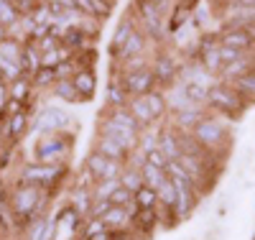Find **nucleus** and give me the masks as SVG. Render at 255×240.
<instances>
[{"label":"nucleus","instance_id":"f257e3e1","mask_svg":"<svg viewBox=\"0 0 255 240\" xmlns=\"http://www.w3.org/2000/svg\"><path fill=\"white\" fill-rule=\"evenodd\" d=\"M49 194L38 187H31L26 182H15V187H10L8 192V205H10V215L18 223V228H23L26 223L36 220V217L46 215V205H49Z\"/></svg>","mask_w":255,"mask_h":240},{"label":"nucleus","instance_id":"f03ea898","mask_svg":"<svg viewBox=\"0 0 255 240\" xmlns=\"http://www.w3.org/2000/svg\"><path fill=\"white\" fill-rule=\"evenodd\" d=\"M189 136L194 138V141L207 151V154H212V156H227L232 128H230L227 118H220V115H215V113H207V115L194 125V130H191Z\"/></svg>","mask_w":255,"mask_h":240},{"label":"nucleus","instance_id":"7ed1b4c3","mask_svg":"<svg viewBox=\"0 0 255 240\" xmlns=\"http://www.w3.org/2000/svg\"><path fill=\"white\" fill-rule=\"evenodd\" d=\"M248 107L250 105L235 92V87L227 84V82H217L207 95V110L220 115V118H227V120H240L248 113Z\"/></svg>","mask_w":255,"mask_h":240},{"label":"nucleus","instance_id":"20e7f679","mask_svg":"<svg viewBox=\"0 0 255 240\" xmlns=\"http://www.w3.org/2000/svg\"><path fill=\"white\" fill-rule=\"evenodd\" d=\"M74 148V138L69 133H44L33 143V154L26 161L36 164H67Z\"/></svg>","mask_w":255,"mask_h":240},{"label":"nucleus","instance_id":"39448f33","mask_svg":"<svg viewBox=\"0 0 255 240\" xmlns=\"http://www.w3.org/2000/svg\"><path fill=\"white\" fill-rule=\"evenodd\" d=\"M166 174L174 179V187H176V207H174L176 220H189V217L194 215L202 194L197 192V187L191 184V179L186 177V171L176 161H171L166 166Z\"/></svg>","mask_w":255,"mask_h":240},{"label":"nucleus","instance_id":"423d86ee","mask_svg":"<svg viewBox=\"0 0 255 240\" xmlns=\"http://www.w3.org/2000/svg\"><path fill=\"white\" fill-rule=\"evenodd\" d=\"M69 174V166L67 164H36V161H26L20 166V182H26L31 187H38L44 192H54L64 177Z\"/></svg>","mask_w":255,"mask_h":240},{"label":"nucleus","instance_id":"0eeeda50","mask_svg":"<svg viewBox=\"0 0 255 240\" xmlns=\"http://www.w3.org/2000/svg\"><path fill=\"white\" fill-rule=\"evenodd\" d=\"M72 128V113L59 102H46L36 115H31V130L33 136H44V133H67Z\"/></svg>","mask_w":255,"mask_h":240},{"label":"nucleus","instance_id":"6e6552de","mask_svg":"<svg viewBox=\"0 0 255 240\" xmlns=\"http://www.w3.org/2000/svg\"><path fill=\"white\" fill-rule=\"evenodd\" d=\"M181 64L184 59L171 51L168 46H158L151 56V72H153V79L161 90H168L171 84L179 82V72H181Z\"/></svg>","mask_w":255,"mask_h":240},{"label":"nucleus","instance_id":"1a4fd4ad","mask_svg":"<svg viewBox=\"0 0 255 240\" xmlns=\"http://www.w3.org/2000/svg\"><path fill=\"white\" fill-rule=\"evenodd\" d=\"M110 72H115V69H110ZM118 77H120V82H123V87H125V92H128V97H145L148 92H153L156 90V79H153V72H151V67L148 69H140V72H115Z\"/></svg>","mask_w":255,"mask_h":240},{"label":"nucleus","instance_id":"9d476101","mask_svg":"<svg viewBox=\"0 0 255 240\" xmlns=\"http://www.w3.org/2000/svg\"><path fill=\"white\" fill-rule=\"evenodd\" d=\"M97 133L113 136L120 146H125L128 151H130V154L138 148V138H140L138 130L128 128V125H120V123H115V120H110V118H105V115H102V120H100V125H97Z\"/></svg>","mask_w":255,"mask_h":240},{"label":"nucleus","instance_id":"9b49d317","mask_svg":"<svg viewBox=\"0 0 255 240\" xmlns=\"http://www.w3.org/2000/svg\"><path fill=\"white\" fill-rule=\"evenodd\" d=\"M138 28V18L133 15V10L128 13V15H123L120 20H118V26H115V31H113V41H110V61L120 54V49L125 46V41L130 38V33Z\"/></svg>","mask_w":255,"mask_h":240},{"label":"nucleus","instance_id":"f8f14e48","mask_svg":"<svg viewBox=\"0 0 255 240\" xmlns=\"http://www.w3.org/2000/svg\"><path fill=\"white\" fill-rule=\"evenodd\" d=\"M31 128V118L28 113H15V115H8L5 123H3V143L5 146H15L20 138L26 136V130Z\"/></svg>","mask_w":255,"mask_h":240},{"label":"nucleus","instance_id":"ddd939ff","mask_svg":"<svg viewBox=\"0 0 255 240\" xmlns=\"http://www.w3.org/2000/svg\"><path fill=\"white\" fill-rule=\"evenodd\" d=\"M158 151L168 161H179V156L184 154V148H181V133L176 128L163 125L158 130Z\"/></svg>","mask_w":255,"mask_h":240},{"label":"nucleus","instance_id":"4468645a","mask_svg":"<svg viewBox=\"0 0 255 240\" xmlns=\"http://www.w3.org/2000/svg\"><path fill=\"white\" fill-rule=\"evenodd\" d=\"M148 43H151V38H148L140 28H135L130 33V38L125 41V46L120 49V54L110 61V64H123L128 59H133V56H140V54H148Z\"/></svg>","mask_w":255,"mask_h":240},{"label":"nucleus","instance_id":"2eb2a0df","mask_svg":"<svg viewBox=\"0 0 255 240\" xmlns=\"http://www.w3.org/2000/svg\"><path fill=\"white\" fill-rule=\"evenodd\" d=\"M72 84H74V90L79 92L82 102L92 100V97H95V90H97V74H95V67L74 69V74H72Z\"/></svg>","mask_w":255,"mask_h":240},{"label":"nucleus","instance_id":"dca6fc26","mask_svg":"<svg viewBox=\"0 0 255 240\" xmlns=\"http://www.w3.org/2000/svg\"><path fill=\"white\" fill-rule=\"evenodd\" d=\"M128 102H130V97H128L120 77L115 72H110V82L105 87V107L108 110H120V107H128Z\"/></svg>","mask_w":255,"mask_h":240},{"label":"nucleus","instance_id":"f3484780","mask_svg":"<svg viewBox=\"0 0 255 240\" xmlns=\"http://www.w3.org/2000/svg\"><path fill=\"white\" fill-rule=\"evenodd\" d=\"M95 151H100L102 156H108V159H113V161H120V164H125L128 156H130V151H128L125 146H120V143H118L113 136H108V133H97Z\"/></svg>","mask_w":255,"mask_h":240},{"label":"nucleus","instance_id":"a211bd4d","mask_svg":"<svg viewBox=\"0 0 255 240\" xmlns=\"http://www.w3.org/2000/svg\"><path fill=\"white\" fill-rule=\"evenodd\" d=\"M166 100H168V113H181V110H191V107H199L197 102H191L186 97V87L184 82H176L166 90ZM207 107V105H204Z\"/></svg>","mask_w":255,"mask_h":240},{"label":"nucleus","instance_id":"6ab92c4d","mask_svg":"<svg viewBox=\"0 0 255 240\" xmlns=\"http://www.w3.org/2000/svg\"><path fill=\"white\" fill-rule=\"evenodd\" d=\"M8 95H10V100H15V102H20V105H26V107H31L33 95H36L31 77H20V79H15V82H8Z\"/></svg>","mask_w":255,"mask_h":240},{"label":"nucleus","instance_id":"aec40b11","mask_svg":"<svg viewBox=\"0 0 255 240\" xmlns=\"http://www.w3.org/2000/svg\"><path fill=\"white\" fill-rule=\"evenodd\" d=\"M128 110H130V115L138 120L140 133H143L145 128H151V125H156V123H158V120L153 118V113H151V107H148L145 97H130V102H128Z\"/></svg>","mask_w":255,"mask_h":240},{"label":"nucleus","instance_id":"412c9836","mask_svg":"<svg viewBox=\"0 0 255 240\" xmlns=\"http://www.w3.org/2000/svg\"><path fill=\"white\" fill-rule=\"evenodd\" d=\"M102 223H105V228L113 230V233L115 230H130L133 228V217L128 215L125 207H110L108 212H105Z\"/></svg>","mask_w":255,"mask_h":240},{"label":"nucleus","instance_id":"4be33fe9","mask_svg":"<svg viewBox=\"0 0 255 240\" xmlns=\"http://www.w3.org/2000/svg\"><path fill=\"white\" fill-rule=\"evenodd\" d=\"M110 161L113 159H108V156H102L100 151H90L87 154V159H84V169H87L92 177H95V182H100V179H105L108 177V169H110Z\"/></svg>","mask_w":255,"mask_h":240},{"label":"nucleus","instance_id":"5701e85b","mask_svg":"<svg viewBox=\"0 0 255 240\" xmlns=\"http://www.w3.org/2000/svg\"><path fill=\"white\" fill-rule=\"evenodd\" d=\"M156 223H158V210H138V215L133 217V233L148 238L156 230Z\"/></svg>","mask_w":255,"mask_h":240},{"label":"nucleus","instance_id":"b1692460","mask_svg":"<svg viewBox=\"0 0 255 240\" xmlns=\"http://www.w3.org/2000/svg\"><path fill=\"white\" fill-rule=\"evenodd\" d=\"M20 69H23L26 77H33L41 69V51L36 49L33 41L23 46V54H20Z\"/></svg>","mask_w":255,"mask_h":240},{"label":"nucleus","instance_id":"393cba45","mask_svg":"<svg viewBox=\"0 0 255 240\" xmlns=\"http://www.w3.org/2000/svg\"><path fill=\"white\" fill-rule=\"evenodd\" d=\"M145 102H148V107H151V113H153V118L161 123L166 115H168V100H166V90H161V87H156L153 92H148L145 95Z\"/></svg>","mask_w":255,"mask_h":240},{"label":"nucleus","instance_id":"a878e982","mask_svg":"<svg viewBox=\"0 0 255 240\" xmlns=\"http://www.w3.org/2000/svg\"><path fill=\"white\" fill-rule=\"evenodd\" d=\"M54 97H59L61 102H67V105H74V102H82V97H79V92L74 90V84H72V79H56L54 82V87L49 90Z\"/></svg>","mask_w":255,"mask_h":240},{"label":"nucleus","instance_id":"bb28decb","mask_svg":"<svg viewBox=\"0 0 255 240\" xmlns=\"http://www.w3.org/2000/svg\"><path fill=\"white\" fill-rule=\"evenodd\" d=\"M227 84L235 87V92H238L248 105H255V72H250V74H245V77H238V79H232V82H227Z\"/></svg>","mask_w":255,"mask_h":240},{"label":"nucleus","instance_id":"cd10ccee","mask_svg":"<svg viewBox=\"0 0 255 240\" xmlns=\"http://www.w3.org/2000/svg\"><path fill=\"white\" fill-rule=\"evenodd\" d=\"M82 217L90 215V207H92V189H74L72 187V194H69V202Z\"/></svg>","mask_w":255,"mask_h":240},{"label":"nucleus","instance_id":"c85d7f7f","mask_svg":"<svg viewBox=\"0 0 255 240\" xmlns=\"http://www.w3.org/2000/svg\"><path fill=\"white\" fill-rule=\"evenodd\" d=\"M156 194H158V210H171L174 212V207H176V187H174L171 177L156 189Z\"/></svg>","mask_w":255,"mask_h":240},{"label":"nucleus","instance_id":"c756f323","mask_svg":"<svg viewBox=\"0 0 255 240\" xmlns=\"http://www.w3.org/2000/svg\"><path fill=\"white\" fill-rule=\"evenodd\" d=\"M120 187H123V189H128L130 194H135L138 189H143V187H145V182H143L140 169L125 166V169H123V174H120Z\"/></svg>","mask_w":255,"mask_h":240},{"label":"nucleus","instance_id":"7c9ffc66","mask_svg":"<svg viewBox=\"0 0 255 240\" xmlns=\"http://www.w3.org/2000/svg\"><path fill=\"white\" fill-rule=\"evenodd\" d=\"M140 174H143V182H145V187H151V189H158L166 179H168V174H166V169H158V166H153V164H143V169H140Z\"/></svg>","mask_w":255,"mask_h":240},{"label":"nucleus","instance_id":"2f4dec72","mask_svg":"<svg viewBox=\"0 0 255 240\" xmlns=\"http://www.w3.org/2000/svg\"><path fill=\"white\" fill-rule=\"evenodd\" d=\"M59 79V74H56V69H44L41 67L33 77H31V82H33V90L36 92H44V90H51L54 87V82Z\"/></svg>","mask_w":255,"mask_h":240},{"label":"nucleus","instance_id":"473e14b6","mask_svg":"<svg viewBox=\"0 0 255 240\" xmlns=\"http://www.w3.org/2000/svg\"><path fill=\"white\" fill-rule=\"evenodd\" d=\"M133 200L138 205V210H158V194L151 187H143L133 194Z\"/></svg>","mask_w":255,"mask_h":240},{"label":"nucleus","instance_id":"72a5a7b5","mask_svg":"<svg viewBox=\"0 0 255 240\" xmlns=\"http://www.w3.org/2000/svg\"><path fill=\"white\" fill-rule=\"evenodd\" d=\"M118 187H120V179H100V182H95V187H92V202L95 200H110Z\"/></svg>","mask_w":255,"mask_h":240},{"label":"nucleus","instance_id":"f704fd0d","mask_svg":"<svg viewBox=\"0 0 255 240\" xmlns=\"http://www.w3.org/2000/svg\"><path fill=\"white\" fill-rule=\"evenodd\" d=\"M23 46L26 43H20V41H15V38H5L3 43H0V54H3L5 59H10V61H15V64H20V54H23Z\"/></svg>","mask_w":255,"mask_h":240},{"label":"nucleus","instance_id":"c9c22d12","mask_svg":"<svg viewBox=\"0 0 255 240\" xmlns=\"http://www.w3.org/2000/svg\"><path fill=\"white\" fill-rule=\"evenodd\" d=\"M46 217H49V215H44V217H36V220L26 223L23 228H20V230H23V238H26V240H41V238H44Z\"/></svg>","mask_w":255,"mask_h":240},{"label":"nucleus","instance_id":"e433bc0d","mask_svg":"<svg viewBox=\"0 0 255 240\" xmlns=\"http://www.w3.org/2000/svg\"><path fill=\"white\" fill-rule=\"evenodd\" d=\"M18 18H20V13L13 5V0H0V23H3L5 28H10Z\"/></svg>","mask_w":255,"mask_h":240},{"label":"nucleus","instance_id":"4c0bfd02","mask_svg":"<svg viewBox=\"0 0 255 240\" xmlns=\"http://www.w3.org/2000/svg\"><path fill=\"white\" fill-rule=\"evenodd\" d=\"M158 148V130H151V128H145L140 138H138V151H143V154H151V151Z\"/></svg>","mask_w":255,"mask_h":240},{"label":"nucleus","instance_id":"58836bf2","mask_svg":"<svg viewBox=\"0 0 255 240\" xmlns=\"http://www.w3.org/2000/svg\"><path fill=\"white\" fill-rule=\"evenodd\" d=\"M110 207H113V205H110V200H95V202H92V207H90L87 220H102L105 212H108Z\"/></svg>","mask_w":255,"mask_h":240},{"label":"nucleus","instance_id":"ea45409f","mask_svg":"<svg viewBox=\"0 0 255 240\" xmlns=\"http://www.w3.org/2000/svg\"><path fill=\"white\" fill-rule=\"evenodd\" d=\"M133 202V194L128 192V189H123V187H118L115 192H113V197H110V205L113 207H128Z\"/></svg>","mask_w":255,"mask_h":240},{"label":"nucleus","instance_id":"a19ab883","mask_svg":"<svg viewBox=\"0 0 255 240\" xmlns=\"http://www.w3.org/2000/svg\"><path fill=\"white\" fill-rule=\"evenodd\" d=\"M108 228H105V223L102 220H84V225H82V238H95V235H100V233H105Z\"/></svg>","mask_w":255,"mask_h":240},{"label":"nucleus","instance_id":"79ce46f5","mask_svg":"<svg viewBox=\"0 0 255 240\" xmlns=\"http://www.w3.org/2000/svg\"><path fill=\"white\" fill-rule=\"evenodd\" d=\"M145 161H148V164H153V166H158V169H166L168 164H171V161H168V159L161 154L158 148H156V151H151V154H145Z\"/></svg>","mask_w":255,"mask_h":240},{"label":"nucleus","instance_id":"37998d69","mask_svg":"<svg viewBox=\"0 0 255 240\" xmlns=\"http://www.w3.org/2000/svg\"><path fill=\"white\" fill-rule=\"evenodd\" d=\"M220 56H222V61H225V64H230V61L240 59V56H243V51L232 49V46H222V43H220Z\"/></svg>","mask_w":255,"mask_h":240},{"label":"nucleus","instance_id":"c03bdc74","mask_svg":"<svg viewBox=\"0 0 255 240\" xmlns=\"http://www.w3.org/2000/svg\"><path fill=\"white\" fill-rule=\"evenodd\" d=\"M10 95H8V82H0V110H5Z\"/></svg>","mask_w":255,"mask_h":240},{"label":"nucleus","instance_id":"a18cd8bd","mask_svg":"<svg viewBox=\"0 0 255 240\" xmlns=\"http://www.w3.org/2000/svg\"><path fill=\"white\" fill-rule=\"evenodd\" d=\"M5 38H8V28H5L3 23H0V43H3Z\"/></svg>","mask_w":255,"mask_h":240},{"label":"nucleus","instance_id":"49530a36","mask_svg":"<svg viewBox=\"0 0 255 240\" xmlns=\"http://www.w3.org/2000/svg\"><path fill=\"white\" fill-rule=\"evenodd\" d=\"M156 3H158L163 10H168V5H171V0H156Z\"/></svg>","mask_w":255,"mask_h":240},{"label":"nucleus","instance_id":"de8ad7c7","mask_svg":"<svg viewBox=\"0 0 255 240\" xmlns=\"http://www.w3.org/2000/svg\"><path fill=\"white\" fill-rule=\"evenodd\" d=\"M3 123L5 120H0V146H3Z\"/></svg>","mask_w":255,"mask_h":240},{"label":"nucleus","instance_id":"09e8293b","mask_svg":"<svg viewBox=\"0 0 255 240\" xmlns=\"http://www.w3.org/2000/svg\"><path fill=\"white\" fill-rule=\"evenodd\" d=\"M0 120H5V113L3 110H0Z\"/></svg>","mask_w":255,"mask_h":240},{"label":"nucleus","instance_id":"8fccbe9b","mask_svg":"<svg viewBox=\"0 0 255 240\" xmlns=\"http://www.w3.org/2000/svg\"><path fill=\"white\" fill-rule=\"evenodd\" d=\"M0 82H5V77H3V72H0Z\"/></svg>","mask_w":255,"mask_h":240},{"label":"nucleus","instance_id":"3c124183","mask_svg":"<svg viewBox=\"0 0 255 240\" xmlns=\"http://www.w3.org/2000/svg\"><path fill=\"white\" fill-rule=\"evenodd\" d=\"M79 240H87V238H79Z\"/></svg>","mask_w":255,"mask_h":240}]
</instances>
